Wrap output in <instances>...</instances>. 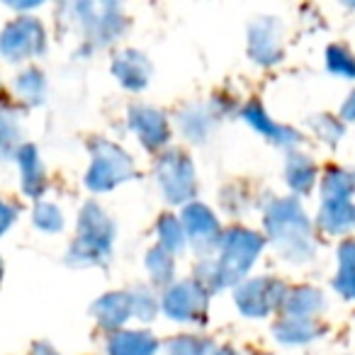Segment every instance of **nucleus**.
<instances>
[{"label":"nucleus","instance_id":"4c0bfd02","mask_svg":"<svg viewBox=\"0 0 355 355\" xmlns=\"http://www.w3.org/2000/svg\"><path fill=\"white\" fill-rule=\"evenodd\" d=\"M0 277H3V263H0Z\"/></svg>","mask_w":355,"mask_h":355},{"label":"nucleus","instance_id":"a878e982","mask_svg":"<svg viewBox=\"0 0 355 355\" xmlns=\"http://www.w3.org/2000/svg\"><path fill=\"white\" fill-rule=\"evenodd\" d=\"M20 119L10 110H0V158H15L22 148Z\"/></svg>","mask_w":355,"mask_h":355},{"label":"nucleus","instance_id":"2f4dec72","mask_svg":"<svg viewBox=\"0 0 355 355\" xmlns=\"http://www.w3.org/2000/svg\"><path fill=\"white\" fill-rule=\"evenodd\" d=\"M311 127H314V132L329 144H336L340 139V134H343V124L336 117H331V114H316V117L311 119Z\"/></svg>","mask_w":355,"mask_h":355},{"label":"nucleus","instance_id":"c756f323","mask_svg":"<svg viewBox=\"0 0 355 355\" xmlns=\"http://www.w3.org/2000/svg\"><path fill=\"white\" fill-rule=\"evenodd\" d=\"M32 222L37 229H42L44 234H56L64 229V214L56 205L51 202H40L32 212Z\"/></svg>","mask_w":355,"mask_h":355},{"label":"nucleus","instance_id":"423d86ee","mask_svg":"<svg viewBox=\"0 0 355 355\" xmlns=\"http://www.w3.org/2000/svg\"><path fill=\"white\" fill-rule=\"evenodd\" d=\"M73 17L85 32V42L93 46L110 44L127 27L122 8L114 3H78L73 6Z\"/></svg>","mask_w":355,"mask_h":355},{"label":"nucleus","instance_id":"a211bd4d","mask_svg":"<svg viewBox=\"0 0 355 355\" xmlns=\"http://www.w3.org/2000/svg\"><path fill=\"white\" fill-rule=\"evenodd\" d=\"M158 340L148 331H114L107 340L110 355H156Z\"/></svg>","mask_w":355,"mask_h":355},{"label":"nucleus","instance_id":"4468645a","mask_svg":"<svg viewBox=\"0 0 355 355\" xmlns=\"http://www.w3.org/2000/svg\"><path fill=\"white\" fill-rule=\"evenodd\" d=\"M93 316L107 331H117L127 319L134 316V292H110L93 304Z\"/></svg>","mask_w":355,"mask_h":355},{"label":"nucleus","instance_id":"6ab92c4d","mask_svg":"<svg viewBox=\"0 0 355 355\" xmlns=\"http://www.w3.org/2000/svg\"><path fill=\"white\" fill-rule=\"evenodd\" d=\"M324 309V295L314 287H297V290L287 292L285 302H282V311L287 319H309Z\"/></svg>","mask_w":355,"mask_h":355},{"label":"nucleus","instance_id":"9b49d317","mask_svg":"<svg viewBox=\"0 0 355 355\" xmlns=\"http://www.w3.org/2000/svg\"><path fill=\"white\" fill-rule=\"evenodd\" d=\"M248 56L261 66L282 59V27L275 17H258L248 27Z\"/></svg>","mask_w":355,"mask_h":355},{"label":"nucleus","instance_id":"0eeeda50","mask_svg":"<svg viewBox=\"0 0 355 355\" xmlns=\"http://www.w3.org/2000/svg\"><path fill=\"white\" fill-rule=\"evenodd\" d=\"M209 295L212 292L202 287L198 280H183L168 287L163 295V311L166 316L185 324H202L207 319Z\"/></svg>","mask_w":355,"mask_h":355},{"label":"nucleus","instance_id":"6e6552de","mask_svg":"<svg viewBox=\"0 0 355 355\" xmlns=\"http://www.w3.org/2000/svg\"><path fill=\"white\" fill-rule=\"evenodd\" d=\"M287 297V287L275 277H253L236 287V306L243 316H268L270 311L282 309V302Z\"/></svg>","mask_w":355,"mask_h":355},{"label":"nucleus","instance_id":"473e14b6","mask_svg":"<svg viewBox=\"0 0 355 355\" xmlns=\"http://www.w3.org/2000/svg\"><path fill=\"white\" fill-rule=\"evenodd\" d=\"M156 297H153V292L144 290V287H139L137 292H134V316L141 321H151L153 316H156Z\"/></svg>","mask_w":355,"mask_h":355},{"label":"nucleus","instance_id":"9d476101","mask_svg":"<svg viewBox=\"0 0 355 355\" xmlns=\"http://www.w3.org/2000/svg\"><path fill=\"white\" fill-rule=\"evenodd\" d=\"M129 129L137 134L146 151H158L171 139V124L161 110L151 105H134L129 107Z\"/></svg>","mask_w":355,"mask_h":355},{"label":"nucleus","instance_id":"20e7f679","mask_svg":"<svg viewBox=\"0 0 355 355\" xmlns=\"http://www.w3.org/2000/svg\"><path fill=\"white\" fill-rule=\"evenodd\" d=\"M90 168L85 175V185L90 193H110L124 180L134 178V161L124 148L107 139L90 141Z\"/></svg>","mask_w":355,"mask_h":355},{"label":"nucleus","instance_id":"f8f14e48","mask_svg":"<svg viewBox=\"0 0 355 355\" xmlns=\"http://www.w3.org/2000/svg\"><path fill=\"white\" fill-rule=\"evenodd\" d=\"M183 227L185 234L190 236L193 246L198 248L200 253H207L209 248L219 246L222 241V227H219V219L214 217V212L202 202H193L185 205L183 209Z\"/></svg>","mask_w":355,"mask_h":355},{"label":"nucleus","instance_id":"7c9ffc66","mask_svg":"<svg viewBox=\"0 0 355 355\" xmlns=\"http://www.w3.org/2000/svg\"><path fill=\"white\" fill-rule=\"evenodd\" d=\"M326 66L331 73L340 76V78H355V56L350 54L345 46H329L326 51Z\"/></svg>","mask_w":355,"mask_h":355},{"label":"nucleus","instance_id":"f03ea898","mask_svg":"<svg viewBox=\"0 0 355 355\" xmlns=\"http://www.w3.org/2000/svg\"><path fill=\"white\" fill-rule=\"evenodd\" d=\"M266 229L272 246L287 261L302 263L314 256L311 224L295 198L272 200V205L266 209Z\"/></svg>","mask_w":355,"mask_h":355},{"label":"nucleus","instance_id":"c9c22d12","mask_svg":"<svg viewBox=\"0 0 355 355\" xmlns=\"http://www.w3.org/2000/svg\"><path fill=\"white\" fill-rule=\"evenodd\" d=\"M32 355H59L54 348H51L49 343H35V348H32Z\"/></svg>","mask_w":355,"mask_h":355},{"label":"nucleus","instance_id":"e433bc0d","mask_svg":"<svg viewBox=\"0 0 355 355\" xmlns=\"http://www.w3.org/2000/svg\"><path fill=\"white\" fill-rule=\"evenodd\" d=\"M214 355H239V353H236V350H234V348H219Z\"/></svg>","mask_w":355,"mask_h":355},{"label":"nucleus","instance_id":"c85d7f7f","mask_svg":"<svg viewBox=\"0 0 355 355\" xmlns=\"http://www.w3.org/2000/svg\"><path fill=\"white\" fill-rule=\"evenodd\" d=\"M168 355H209L212 353V343L202 336H175L166 343Z\"/></svg>","mask_w":355,"mask_h":355},{"label":"nucleus","instance_id":"cd10ccee","mask_svg":"<svg viewBox=\"0 0 355 355\" xmlns=\"http://www.w3.org/2000/svg\"><path fill=\"white\" fill-rule=\"evenodd\" d=\"M15 90L22 95V100H27L30 105H40L42 100H44V90H46L44 73H42L40 69L22 71L15 80Z\"/></svg>","mask_w":355,"mask_h":355},{"label":"nucleus","instance_id":"ddd939ff","mask_svg":"<svg viewBox=\"0 0 355 355\" xmlns=\"http://www.w3.org/2000/svg\"><path fill=\"white\" fill-rule=\"evenodd\" d=\"M151 61L141 51L124 49L112 61V76L127 90H144L148 85V80H151Z\"/></svg>","mask_w":355,"mask_h":355},{"label":"nucleus","instance_id":"1a4fd4ad","mask_svg":"<svg viewBox=\"0 0 355 355\" xmlns=\"http://www.w3.org/2000/svg\"><path fill=\"white\" fill-rule=\"evenodd\" d=\"M46 46L44 27L35 17H17L0 32V54L8 61H25L42 54Z\"/></svg>","mask_w":355,"mask_h":355},{"label":"nucleus","instance_id":"f257e3e1","mask_svg":"<svg viewBox=\"0 0 355 355\" xmlns=\"http://www.w3.org/2000/svg\"><path fill=\"white\" fill-rule=\"evenodd\" d=\"M266 239L251 229H232L222 234L219 241V258H205L198 266V282L207 287L209 292H219L224 287H232L246 275L258 261Z\"/></svg>","mask_w":355,"mask_h":355},{"label":"nucleus","instance_id":"2eb2a0df","mask_svg":"<svg viewBox=\"0 0 355 355\" xmlns=\"http://www.w3.org/2000/svg\"><path fill=\"white\" fill-rule=\"evenodd\" d=\"M241 117L246 119L248 124H251L256 132H261L266 139H270L272 144H277V146H292V144L300 141V134L295 132V129L290 127H282V124L272 122L270 117H268V112L263 110V105L258 103V100H251V103L243 107Z\"/></svg>","mask_w":355,"mask_h":355},{"label":"nucleus","instance_id":"7ed1b4c3","mask_svg":"<svg viewBox=\"0 0 355 355\" xmlns=\"http://www.w3.org/2000/svg\"><path fill=\"white\" fill-rule=\"evenodd\" d=\"M114 222L95 202H85L78 217V234L69 246L71 266H107L112 258Z\"/></svg>","mask_w":355,"mask_h":355},{"label":"nucleus","instance_id":"f704fd0d","mask_svg":"<svg viewBox=\"0 0 355 355\" xmlns=\"http://www.w3.org/2000/svg\"><path fill=\"white\" fill-rule=\"evenodd\" d=\"M340 117L343 119H355V93H350V98L343 103V107H340Z\"/></svg>","mask_w":355,"mask_h":355},{"label":"nucleus","instance_id":"dca6fc26","mask_svg":"<svg viewBox=\"0 0 355 355\" xmlns=\"http://www.w3.org/2000/svg\"><path fill=\"white\" fill-rule=\"evenodd\" d=\"M222 119V112L209 105H190L183 112L178 114V122H180V129L183 134L190 139V141H205L209 134L214 132L217 122Z\"/></svg>","mask_w":355,"mask_h":355},{"label":"nucleus","instance_id":"aec40b11","mask_svg":"<svg viewBox=\"0 0 355 355\" xmlns=\"http://www.w3.org/2000/svg\"><path fill=\"white\" fill-rule=\"evenodd\" d=\"M285 180L292 188V193L297 195H306L311 193L316 183V166L309 156L304 153H295L292 151L287 156V166H285Z\"/></svg>","mask_w":355,"mask_h":355},{"label":"nucleus","instance_id":"39448f33","mask_svg":"<svg viewBox=\"0 0 355 355\" xmlns=\"http://www.w3.org/2000/svg\"><path fill=\"white\" fill-rule=\"evenodd\" d=\"M158 185L163 190V198L173 205H183L190 198H195L198 190V178H195V163L180 148L163 153L156 166Z\"/></svg>","mask_w":355,"mask_h":355},{"label":"nucleus","instance_id":"72a5a7b5","mask_svg":"<svg viewBox=\"0 0 355 355\" xmlns=\"http://www.w3.org/2000/svg\"><path fill=\"white\" fill-rule=\"evenodd\" d=\"M15 219H17V207H12L8 200L0 198V236L15 224Z\"/></svg>","mask_w":355,"mask_h":355},{"label":"nucleus","instance_id":"b1692460","mask_svg":"<svg viewBox=\"0 0 355 355\" xmlns=\"http://www.w3.org/2000/svg\"><path fill=\"white\" fill-rule=\"evenodd\" d=\"M321 331L316 321L309 319H282L275 324V338L282 343H306V340L316 338Z\"/></svg>","mask_w":355,"mask_h":355},{"label":"nucleus","instance_id":"4be33fe9","mask_svg":"<svg viewBox=\"0 0 355 355\" xmlns=\"http://www.w3.org/2000/svg\"><path fill=\"white\" fill-rule=\"evenodd\" d=\"M355 193V173L343 168H331L321 180V195L324 202H348Z\"/></svg>","mask_w":355,"mask_h":355},{"label":"nucleus","instance_id":"f3484780","mask_svg":"<svg viewBox=\"0 0 355 355\" xmlns=\"http://www.w3.org/2000/svg\"><path fill=\"white\" fill-rule=\"evenodd\" d=\"M17 163H20L22 173V190H25L27 198H42L46 188V175L44 166H42L40 151H37L35 144H22V148L17 151Z\"/></svg>","mask_w":355,"mask_h":355},{"label":"nucleus","instance_id":"5701e85b","mask_svg":"<svg viewBox=\"0 0 355 355\" xmlns=\"http://www.w3.org/2000/svg\"><path fill=\"white\" fill-rule=\"evenodd\" d=\"M334 287L348 300H355V239H348L338 246V275Z\"/></svg>","mask_w":355,"mask_h":355},{"label":"nucleus","instance_id":"bb28decb","mask_svg":"<svg viewBox=\"0 0 355 355\" xmlns=\"http://www.w3.org/2000/svg\"><path fill=\"white\" fill-rule=\"evenodd\" d=\"M146 268H148V275H151L153 285L166 287V285H171L173 275H175V258H173V253H168L163 246H156L148 251Z\"/></svg>","mask_w":355,"mask_h":355},{"label":"nucleus","instance_id":"393cba45","mask_svg":"<svg viewBox=\"0 0 355 355\" xmlns=\"http://www.w3.org/2000/svg\"><path fill=\"white\" fill-rule=\"evenodd\" d=\"M156 232H158V246H163L168 253L175 256V253H180L185 248V239H188V234H185L183 222H180L178 217H173V214H163L156 224Z\"/></svg>","mask_w":355,"mask_h":355},{"label":"nucleus","instance_id":"412c9836","mask_svg":"<svg viewBox=\"0 0 355 355\" xmlns=\"http://www.w3.org/2000/svg\"><path fill=\"white\" fill-rule=\"evenodd\" d=\"M319 227L329 234H345L355 227V205L350 202H324L319 212Z\"/></svg>","mask_w":355,"mask_h":355}]
</instances>
